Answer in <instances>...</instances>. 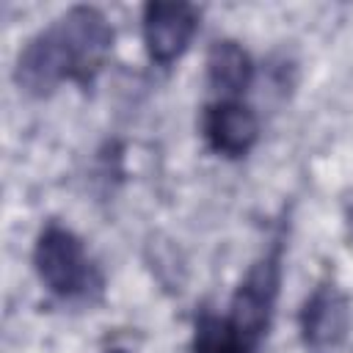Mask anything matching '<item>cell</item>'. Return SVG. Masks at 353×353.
Instances as JSON below:
<instances>
[{"mask_svg":"<svg viewBox=\"0 0 353 353\" xmlns=\"http://www.w3.org/2000/svg\"><path fill=\"white\" fill-rule=\"evenodd\" d=\"M113 28L94 6H72L33 33L14 63V83L28 97H50L63 83L91 85L113 50Z\"/></svg>","mask_w":353,"mask_h":353,"instance_id":"obj_1","label":"cell"},{"mask_svg":"<svg viewBox=\"0 0 353 353\" xmlns=\"http://www.w3.org/2000/svg\"><path fill=\"white\" fill-rule=\"evenodd\" d=\"M33 270L39 281L58 298L74 301L99 290V273L85 243L61 223H47L33 243Z\"/></svg>","mask_w":353,"mask_h":353,"instance_id":"obj_2","label":"cell"},{"mask_svg":"<svg viewBox=\"0 0 353 353\" xmlns=\"http://www.w3.org/2000/svg\"><path fill=\"white\" fill-rule=\"evenodd\" d=\"M279 287H281V254L279 248H273L248 268V273L243 276V281L232 295L226 317L254 347H259L262 339L268 336V328L276 314Z\"/></svg>","mask_w":353,"mask_h":353,"instance_id":"obj_3","label":"cell"},{"mask_svg":"<svg viewBox=\"0 0 353 353\" xmlns=\"http://www.w3.org/2000/svg\"><path fill=\"white\" fill-rule=\"evenodd\" d=\"M350 325V301L334 281H320L303 298L298 312V331L306 353H339L347 342Z\"/></svg>","mask_w":353,"mask_h":353,"instance_id":"obj_4","label":"cell"},{"mask_svg":"<svg viewBox=\"0 0 353 353\" xmlns=\"http://www.w3.org/2000/svg\"><path fill=\"white\" fill-rule=\"evenodd\" d=\"M199 30V11L190 3H146L141 33L146 55L157 66H171L185 55Z\"/></svg>","mask_w":353,"mask_h":353,"instance_id":"obj_5","label":"cell"},{"mask_svg":"<svg viewBox=\"0 0 353 353\" xmlns=\"http://www.w3.org/2000/svg\"><path fill=\"white\" fill-rule=\"evenodd\" d=\"M201 132L207 146L229 160L245 157L259 141V119L240 99H215L204 108Z\"/></svg>","mask_w":353,"mask_h":353,"instance_id":"obj_6","label":"cell"},{"mask_svg":"<svg viewBox=\"0 0 353 353\" xmlns=\"http://www.w3.org/2000/svg\"><path fill=\"white\" fill-rule=\"evenodd\" d=\"M207 83L221 99H237L254 83V61L234 39H218L207 52Z\"/></svg>","mask_w":353,"mask_h":353,"instance_id":"obj_7","label":"cell"},{"mask_svg":"<svg viewBox=\"0 0 353 353\" xmlns=\"http://www.w3.org/2000/svg\"><path fill=\"white\" fill-rule=\"evenodd\" d=\"M190 350L193 353H256V347L232 325V320L215 312H201L196 317Z\"/></svg>","mask_w":353,"mask_h":353,"instance_id":"obj_8","label":"cell"},{"mask_svg":"<svg viewBox=\"0 0 353 353\" xmlns=\"http://www.w3.org/2000/svg\"><path fill=\"white\" fill-rule=\"evenodd\" d=\"M108 353H127V350H119V347H116V350H108Z\"/></svg>","mask_w":353,"mask_h":353,"instance_id":"obj_9","label":"cell"}]
</instances>
